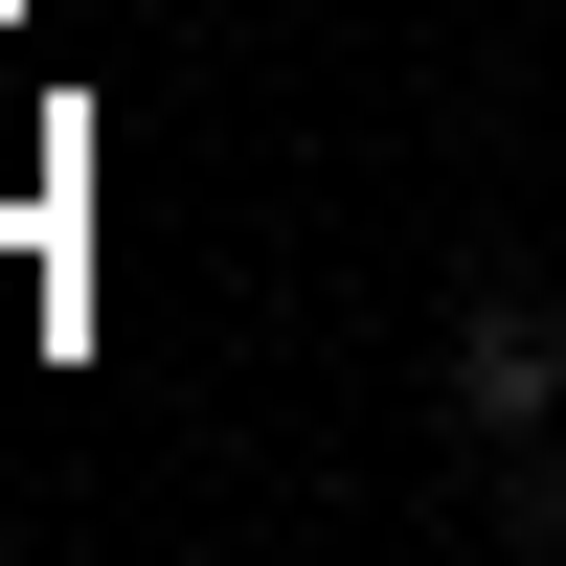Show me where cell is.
<instances>
[{
	"label": "cell",
	"instance_id": "cell-1",
	"mask_svg": "<svg viewBox=\"0 0 566 566\" xmlns=\"http://www.w3.org/2000/svg\"><path fill=\"white\" fill-rule=\"evenodd\" d=\"M431 386H453V431H476V453L566 431V295L476 250V272H453V340H431Z\"/></svg>",
	"mask_w": 566,
	"mask_h": 566
},
{
	"label": "cell",
	"instance_id": "cell-2",
	"mask_svg": "<svg viewBox=\"0 0 566 566\" xmlns=\"http://www.w3.org/2000/svg\"><path fill=\"white\" fill-rule=\"evenodd\" d=\"M499 544H566V431H522V453H499Z\"/></svg>",
	"mask_w": 566,
	"mask_h": 566
}]
</instances>
